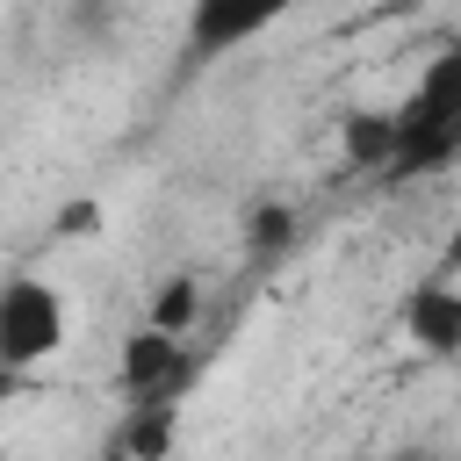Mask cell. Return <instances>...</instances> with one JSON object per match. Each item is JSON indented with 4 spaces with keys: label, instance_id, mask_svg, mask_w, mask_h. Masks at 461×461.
<instances>
[{
    "label": "cell",
    "instance_id": "1",
    "mask_svg": "<svg viewBox=\"0 0 461 461\" xmlns=\"http://www.w3.org/2000/svg\"><path fill=\"white\" fill-rule=\"evenodd\" d=\"M389 115H396V151L382 166L389 180H425L461 158V36L418 65V79L403 86Z\"/></svg>",
    "mask_w": 461,
    "mask_h": 461
},
{
    "label": "cell",
    "instance_id": "2",
    "mask_svg": "<svg viewBox=\"0 0 461 461\" xmlns=\"http://www.w3.org/2000/svg\"><path fill=\"white\" fill-rule=\"evenodd\" d=\"M65 339H72L65 295H58L43 274H14V281L0 288V367H7V382L50 367V360L65 353Z\"/></svg>",
    "mask_w": 461,
    "mask_h": 461
},
{
    "label": "cell",
    "instance_id": "3",
    "mask_svg": "<svg viewBox=\"0 0 461 461\" xmlns=\"http://www.w3.org/2000/svg\"><path fill=\"white\" fill-rule=\"evenodd\" d=\"M194 375H202V353H194V339L187 331H166V324H137L130 339H122V353H115V396L137 411V403H180L187 389H194Z\"/></svg>",
    "mask_w": 461,
    "mask_h": 461
},
{
    "label": "cell",
    "instance_id": "4",
    "mask_svg": "<svg viewBox=\"0 0 461 461\" xmlns=\"http://www.w3.org/2000/svg\"><path fill=\"white\" fill-rule=\"evenodd\" d=\"M288 7H295V0H187L180 43H187L194 65H216V58H238L245 43H259Z\"/></svg>",
    "mask_w": 461,
    "mask_h": 461
},
{
    "label": "cell",
    "instance_id": "5",
    "mask_svg": "<svg viewBox=\"0 0 461 461\" xmlns=\"http://www.w3.org/2000/svg\"><path fill=\"white\" fill-rule=\"evenodd\" d=\"M396 324H403V339L418 346V353H432V360H454L461 353V274H425V281H411L403 288V303H396Z\"/></svg>",
    "mask_w": 461,
    "mask_h": 461
},
{
    "label": "cell",
    "instance_id": "6",
    "mask_svg": "<svg viewBox=\"0 0 461 461\" xmlns=\"http://www.w3.org/2000/svg\"><path fill=\"white\" fill-rule=\"evenodd\" d=\"M389 151H396V115H389V108H360V115H346V158H353V166L382 173Z\"/></svg>",
    "mask_w": 461,
    "mask_h": 461
},
{
    "label": "cell",
    "instance_id": "7",
    "mask_svg": "<svg viewBox=\"0 0 461 461\" xmlns=\"http://www.w3.org/2000/svg\"><path fill=\"white\" fill-rule=\"evenodd\" d=\"M151 324H166V331H187L194 339V324H202V281H187V274H173V281H158V295H151V310H144Z\"/></svg>",
    "mask_w": 461,
    "mask_h": 461
},
{
    "label": "cell",
    "instance_id": "8",
    "mask_svg": "<svg viewBox=\"0 0 461 461\" xmlns=\"http://www.w3.org/2000/svg\"><path fill=\"white\" fill-rule=\"evenodd\" d=\"M439 274H461V202H454V223H447V245H439Z\"/></svg>",
    "mask_w": 461,
    "mask_h": 461
}]
</instances>
